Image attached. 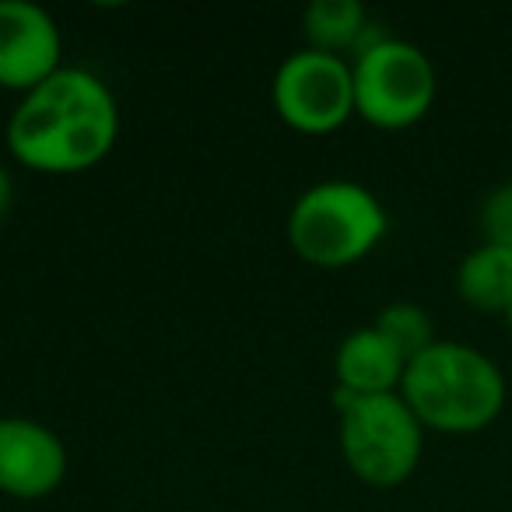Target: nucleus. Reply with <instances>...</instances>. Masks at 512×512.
<instances>
[{"instance_id":"obj_1","label":"nucleus","mask_w":512,"mask_h":512,"mask_svg":"<svg viewBox=\"0 0 512 512\" xmlns=\"http://www.w3.org/2000/svg\"><path fill=\"white\" fill-rule=\"evenodd\" d=\"M120 106L99 74L60 67L18 99L8 116V148L18 165L43 176H78L116 148Z\"/></svg>"},{"instance_id":"obj_2","label":"nucleus","mask_w":512,"mask_h":512,"mask_svg":"<svg viewBox=\"0 0 512 512\" xmlns=\"http://www.w3.org/2000/svg\"><path fill=\"white\" fill-rule=\"evenodd\" d=\"M400 397L425 432L474 435L505 411L509 386L491 355L463 341H435L407 362Z\"/></svg>"},{"instance_id":"obj_3","label":"nucleus","mask_w":512,"mask_h":512,"mask_svg":"<svg viewBox=\"0 0 512 512\" xmlns=\"http://www.w3.org/2000/svg\"><path fill=\"white\" fill-rule=\"evenodd\" d=\"M390 232V214L369 186L355 179H323L299 193L288 211L295 256L323 271H341L372 253Z\"/></svg>"},{"instance_id":"obj_4","label":"nucleus","mask_w":512,"mask_h":512,"mask_svg":"<svg viewBox=\"0 0 512 512\" xmlns=\"http://www.w3.org/2000/svg\"><path fill=\"white\" fill-rule=\"evenodd\" d=\"M337 442L348 470L369 488H400L411 481L425 453V428L400 393L355 397L334 393Z\"/></svg>"},{"instance_id":"obj_5","label":"nucleus","mask_w":512,"mask_h":512,"mask_svg":"<svg viewBox=\"0 0 512 512\" xmlns=\"http://www.w3.org/2000/svg\"><path fill=\"white\" fill-rule=\"evenodd\" d=\"M355 116L379 130H407L435 106L439 78L421 46L397 36H376L351 57Z\"/></svg>"},{"instance_id":"obj_6","label":"nucleus","mask_w":512,"mask_h":512,"mask_svg":"<svg viewBox=\"0 0 512 512\" xmlns=\"http://www.w3.org/2000/svg\"><path fill=\"white\" fill-rule=\"evenodd\" d=\"M271 102L274 113L299 134H334L355 116L351 60L309 46L288 53L274 71Z\"/></svg>"},{"instance_id":"obj_7","label":"nucleus","mask_w":512,"mask_h":512,"mask_svg":"<svg viewBox=\"0 0 512 512\" xmlns=\"http://www.w3.org/2000/svg\"><path fill=\"white\" fill-rule=\"evenodd\" d=\"M64 67L57 18L32 0H0V88L32 92Z\"/></svg>"},{"instance_id":"obj_8","label":"nucleus","mask_w":512,"mask_h":512,"mask_svg":"<svg viewBox=\"0 0 512 512\" xmlns=\"http://www.w3.org/2000/svg\"><path fill=\"white\" fill-rule=\"evenodd\" d=\"M67 449L36 418H0V491L11 498H46L64 484Z\"/></svg>"},{"instance_id":"obj_9","label":"nucleus","mask_w":512,"mask_h":512,"mask_svg":"<svg viewBox=\"0 0 512 512\" xmlns=\"http://www.w3.org/2000/svg\"><path fill=\"white\" fill-rule=\"evenodd\" d=\"M407 372V358L376 323L358 327L337 344L334 376L337 390H348L355 397H379V393H400Z\"/></svg>"},{"instance_id":"obj_10","label":"nucleus","mask_w":512,"mask_h":512,"mask_svg":"<svg viewBox=\"0 0 512 512\" xmlns=\"http://www.w3.org/2000/svg\"><path fill=\"white\" fill-rule=\"evenodd\" d=\"M456 295L474 313L505 316L512 306V253L481 239L456 267Z\"/></svg>"},{"instance_id":"obj_11","label":"nucleus","mask_w":512,"mask_h":512,"mask_svg":"<svg viewBox=\"0 0 512 512\" xmlns=\"http://www.w3.org/2000/svg\"><path fill=\"white\" fill-rule=\"evenodd\" d=\"M376 29L379 25L369 22V11L358 0H313L302 11L306 46L320 53H334V57H344V53L355 57L362 46H369L376 36H383Z\"/></svg>"},{"instance_id":"obj_12","label":"nucleus","mask_w":512,"mask_h":512,"mask_svg":"<svg viewBox=\"0 0 512 512\" xmlns=\"http://www.w3.org/2000/svg\"><path fill=\"white\" fill-rule=\"evenodd\" d=\"M376 330H383V334L404 351L407 362L439 341V337H435L432 316H428L425 306H418V302H390V306H383V313L376 316Z\"/></svg>"},{"instance_id":"obj_13","label":"nucleus","mask_w":512,"mask_h":512,"mask_svg":"<svg viewBox=\"0 0 512 512\" xmlns=\"http://www.w3.org/2000/svg\"><path fill=\"white\" fill-rule=\"evenodd\" d=\"M481 232L484 242L502 246L505 253H512V179L484 197L481 204Z\"/></svg>"},{"instance_id":"obj_14","label":"nucleus","mask_w":512,"mask_h":512,"mask_svg":"<svg viewBox=\"0 0 512 512\" xmlns=\"http://www.w3.org/2000/svg\"><path fill=\"white\" fill-rule=\"evenodd\" d=\"M11 200H15V179H11V172L4 169V165H0V221L8 218Z\"/></svg>"},{"instance_id":"obj_15","label":"nucleus","mask_w":512,"mask_h":512,"mask_svg":"<svg viewBox=\"0 0 512 512\" xmlns=\"http://www.w3.org/2000/svg\"><path fill=\"white\" fill-rule=\"evenodd\" d=\"M502 320H505V327H509V334H512V306L505 309V316H502Z\"/></svg>"}]
</instances>
